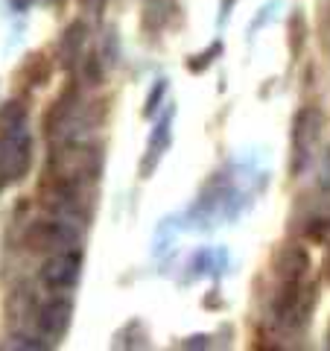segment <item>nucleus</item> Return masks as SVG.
Returning a JSON list of instances; mask_svg holds the SVG:
<instances>
[{
	"label": "nucleus",
	"instance_id": "12",
	"mask_svg": "<svg viewBox=\"0 0 330 351\" xmlns=\"http://www.w3.org/2000/svg\"><path fill=\"white\" fill-rule=\"evenodd\" d=\"M53 68H56V62L47 59V53H29L18 71V80L29 88H44L53 80Z\"/></svg>",
	"mask_w": 330,
	"mask_h": 351
},
{
	"label": "nucleus",
	"instance_id": "21",
	"mask_svg": "<svg viewBox=\"0 0 330 351\" xmlns=\"http://www.w3.org/2000/svg\"><path fill=\"white\" fill-rule=\"evenodd\" d=\"M211 346V337L207 334H193V337H184L175 343V348H207Z\"/></svg>",
	"mask_w": 330,
	"mask_h": 351
},
{
	"label": "nucleus",
	"instance_id": "19",
	"mask_svg": "<svg viewBox=\"0 0 330 351\" xmlns=\"http://www.w3.org/2000/svg\"><path fill=\"white\" fill-rule=\"evenodd\" d=\"M287 32H290V53L299 56L304 50V41H307V21L301 15V9H295L290 15V24H287Z\"/></svg>",
	"mask_w": 330,
	"mask_h": 351
},
{
	"label": "nucleus",
	"instance_id": "8",
	"mask_svg": "<svg viewBox=\"0 0 330 351\" xmlns=\"http://www.w3.org/2000/svg\"><path fill=\"white\" fill-rule=\"evenodd\" d=\"M318 129H322V114L316 108H301L292 120V161H290V170L292 173H301L310 161V149L318 141Z\"/></svg>",
	"mask_w": 330,
	"mask_h": 351
},
{
	"label": "nucleus",
	"instance_id": "9",
	"mask_svg": "<svg viewBox=\"0 0 330 351\" xmlns=\"http://www.w3.org/2000/svg\"><path fill=\"white\" fill-rule=\"evenodd\" d=\"M88 36H91V27H88V21H82V18H76L64 27V32L59 36V44H56V64L64 73H73L79 68L85 47H88Z\"/></svg>",
	"mask_w": 330,
	"mask_h": 351
},
{
	"label": "nucleus",
	"instance_id": "3",
	"mask_svg": "<svg viewBox=\"0 0 330 351\" xmlns=\"http://www.w3.org/2000/svg\"><path fill=\"white\" fill-rule=\"evenodd\" d=\"M24 246L32 255H59V252H71L82 246V228H76L62 219L44 217V219H32L24 228Z\"/></svg>",
	"mask_w": 330,
	"mask_h": 351
},
{
	"label": "nucleus",
	"instance_id": "2",
	"mask_svg": "<svg viewBox=\"0 0 330 351\" xmlns=\"http://www.w3.org/2000/svg\"><path fill=\"white\" fill-rule=\"evenodd\" d=\"M44 170L64 176V179H73V182L97 184L103 179V170H105V152H103L100 144H94V141H64V144H50Z\"/></svg>",
	"mask_w": 330,
	"mask_h": 351
},
{
	"label": "nucleus",
	"instance_id": "22",
	"mask_svg": "<svg viewBox=\"0 0 330 351\" xmlns=\"http://www.w3.org/2000/svg\"><path fill=\"white\" fill-rule=\"evenodd\" d=\"M105 3H108V0H79L82 12H85V15H91V18H97V21L103 18V12H105Z\"/></svg>",
	"mask_w": 330,
	"mask_h": 351
},
{
	"label": "nucleus",
	"instance_id": "13",
	"mask_svg": "<svg viewBox=\"0 0 330 351\" xmlns=\"http://www.w3.org/2000/svg\"><path fill=\"white\" fill-rule=\"evenodd\" d=\"M173 0H144V9H140V29L144 36H158L173 21Z\"/></svg>",
	"mask_w": 330,
	"mask_h": 351
},
{
	"label": "nucleus",
	"instance_id": "10",
	"mask_svg": "<svg viewBox=\"0 0 330 351\" xmlns=\"http://www.w3.org/2000/svg\"><path fill=\"white\" fill-rule=\"evenodd\" d=\"M82 100H85V97H82V82L79 80H71L68 85H64V91L50 103L47 114H44V120H41L44 138H47V141L56 138V132L62 129V123L76 112V108H79Z\"/></svg>",
	"mask_w": 330,
	"mask_h": 351
},
{
	"label": "nucleus",
	"instance_id": "16",
	"mask_svg": "<svg viewBox=\"0 0 330 351\" xmlns=\"http://www.w3.org/2000/svg\"><path fill=\"white\" fill-rule=\"evenodd\" d=\"M105 73H108V68H105L103 56H97V53L82 56V62H79V82H82V88H100L105 82Z\"/></svg>",
	"mask_w": 330,
	"mask_h": 351
},
{
	"label": "nucleus",
	"instance_id": "11",
	"mask_svg": "<svg viewBox=\"0 0 330 351\" xmlns=\"http://www.w3.org/2000/svg\"><path fill=\"white\" fill-rule=\"evenodd\" d=\"M272 269L281 281H301L310 269V255L299 243H283L272 258Z\"/></svg>",
	"mask_w": 330,
	"mask_h": 351
},
{
	"label": "nucleus",
	"instance_id": "18",
	"mask_svg": "<svg viewBox=\"0 0 330 351\" xmlns=\"http://www.w3.org/2000/svg\"><path fill=\"white\" fill-rule=\"evenodd\" d=\"M167 91H170V80H167V76H158V80L152 82L149 94H147V103H144V117L147 120L158 117L161 103H164V97H167Z\"/></svg>",
	"mask_w": 330,
	"mask_h": 351
},
{
	"label": "nucleus",
	"instance_id": "5",
	"mask_svg": "<svg viewBox=\"0 0 330 351\" xmlns=\"http://www.w3.org/2000/svg\"><path fill=\"white\" fill-rule=\"evenodd\" d=\"M73 311L76 304L68 293H53L50 299L38 302L36 311V334L41 339H47L50 346H59L68 337L71 325H73Z\"/></svg>",
	"mask_w": 330,
	"mask_h": 351
},
{
	"label": "nucleus",
	"instance_id": "7",
	"mask_svg": "<svg viewBox=\"0 0 330 351\" xmlns=\"http://www.w3.org/2000/svg\"><path fill=\"white\" fill-rule=\"evenodd\" d=\"M173 117H175V106H170L164 114H158V123L152 126V135L147 141V149L138 161V176L144 182H149L155 176L161 158L167 156V149L173 147Z\"/></svg>",
	"mask_w": 330,
	"mask_h": 351
},
{
	"label": "nucleus",
	"instance_id": "1",
	"mask_svg": "<svg viewBox=\"0 0 330 351\" xmlns=\"http://www.w3.org/2000/svg\"><path fill=\"white\" fill-rule=\"evenodd\" d=\"M36 202L47 217L71 223L76 228H88L97 211V184L73 182L44 170L36 188Z\"/></svg>",
	"mask_w": 330,
	"mask_h": 351
},
{
	"label": "nucleus",
	"instance_id": "24",
	"mask_svg": "<svg viewBox=\"0 0 330 351\" xmlns=\"http://www.w3.org/2000/svg\"><path fill=\"white\" fill-rule=\"evenodd\" d=\"M32 3H36V0H9V6H12L15 12H27Z\"/></svg>",
	"mask_w": 330,
	"mask_h": 351
},
{
	"label": "nucleus",
	"instance_id": "15",
	"mask_svg": "<svg viewBox=\"0 0 330 351\" xmlns=\"http://www.w3.org/2000/svg\"><path fill=\"white\" fill-rule=\"evenodd\" d=\"M27 106L24 100H6L0 103V135L6 132H15V129H24L27 126Z\"/></svg>",
	"mask_w": 330,
	"mask_h": 351
},
{
	"label": "nucleus",
	"instance_id": "17",
	"mask_svg": "<svg viewBox=\"0 0 330 351\" xmlns=\"http://www.w3.org/2000/svg\"><path fill=\"white\" fill-rule=\"evenodd\" d=\"M223 53H225V44H223V41H211L202 53H193V56H187L184 64H187V71H190L193 76H199V73H205L207 68H211V64H214L219 56H223Z\"/></svg>",
	"mask_w": 330,
	"mask_h": 351
},
{
	"label": "nucleus",
	"instance_id": "14",
	"mask_svg": "<svg viewBox=\"0 0 330 351\" xmlns=\"http://www.w3.org/2000/svg\"><path fill=\"white\" fill-rule=\"evenodd\" d=\"M114 348H149V331L140 319H129L120 331L114 334Z\"/></svg>",
	"mask_w": 330,
	"mask_h": 351
},
{
	"label": "nucleus",
	"instance_id": "20",
	"mask_svg": "<svg viewBox=\"0 0 330 351\" xmlns=\"http://www.w3.org/2000/svg\"><path fill=\"white\" fill-rule=\"evenodd\" d=\"M103 62H105V68L112 71L114 64L120 62V36H117V29L114 27H108L105 32H103Z\"/></svg>",
	"mask_w": 330,
	"mask_h": 351
},
{
	"label": "nucleus",
	"instance_id": "6",
	"mask_svg": "<svg viewBox=\"0 0 330 351\" xmlns=\"http://www.w3.org/2000/svg\"><path fill=\"white\" fill-rule=\"evenodd\" d=\"M82 263H85L82 249L50 255L38 269V284L50 293H71L82 278Z\"/></svg>",
	"mask_w": 330,
	"mask_h": 351
},
{
	"label": "nucleus",
	"instance_id": "23",
	"mask_svg": "<svg viewBox=\"0 0 330 351\" xmlns=\"http://www.w3.org/2000/svg\"><path fill=\"white\" fill-rule=\"evenodd\" d=\"M234 6H237V0H223V3H219V18H216L219 27H223L225 21L231 18V9H234Z\"/></svg>",
	"mask_w": 330,
	"mask_h": 351
},
{
	"label": "nucleus",
	"instance_id": "4",
	"mask_svg": "<svg viewBox=\"0 0 330 351\" xmlns=\"http://www.w3.org/2000/svg\"><path fill=\"white\" fill-rule=\"evenodd\" d=\"M32 170V135L24 129L0 135V184L24 182Z\"/></svg>",
	"mask_w": 330,
	"mask_h": 351
},
{
	"label": "nucleus",
	"instance_id": "25",
	"mask_svg": "<svg viewBox=\"0 0 330 351\" xmlns=\"http://www.w3.org/2000/svg\"><path fill=\"white\" fill-rule=\"evenodd\" d=\"M0 191H3V184H0Z\"/></svg>",
	"mask_w": 330,
	"mask_h": 351
}]
</instances>
